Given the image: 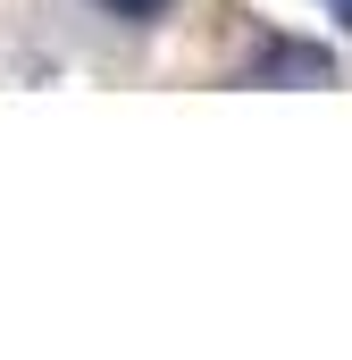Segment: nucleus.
I'll return each mask as SVG.
<instances>
[{
    "label": "nucleus",
    "mask_w": 352,
    "mask_h": 360,
    "mask_svg": "<svg viewBox=\"0 0 352 360\" xmlns=\"http://www.w3.org/2000/svg\"><path fill=\"white\" fill-rule=\"evenodd\" d=\"M101 8H118V17H160L168 0H101Z\"/></svg>",
    "instance_id": "1"
},
{
    "label": "nucleus",
    "mask_w": 352,
    "mask_h": 360,
    "mask_svg": "<svg viewBox=\"0 0 352 360\" xmlns=\"http://www.w3.org/2000/svg\"><path fill=\"white\" fill-rule=\"evenodd\" d=\"M319 8H327V17H336V25H352V0H319Z\"/></svg>",
    "instance_id": "2"
}]
</instances>
